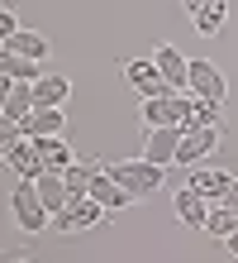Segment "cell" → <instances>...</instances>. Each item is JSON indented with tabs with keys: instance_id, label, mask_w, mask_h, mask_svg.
Returning a JSON list of instances; mask_svg holds the SVG:
<instances>
[{
	"instance_id": "17",
	"label": "cell",
	"mask_w": 238,
	"mask_h": 263,
	"mask_svg": "<svg viewBox=\"0 0 238 263\" xmlns=\"http://www.w3.org/2000/svg\"><path fill=\"white\" fill-rule=\"evenodd\" d=\"M34 187H38V196H43V206L48 211H67V201H72V192H67V177H62V173H43L38 182H34Z\"/></svg>"
},
{
	"instance_id": "19",
	"label": "cell",
	"mask_w": 238,
	"mask_h": 263,
	"mask_svg": "<svg viewBox=\"0 0 238 263\" xmlns=\"http://www.w3.org/2000/svg\"><path fill=\"white\" fill-rule=\"evenodd\" d=\"M43 63H34V58H19V53H10V48H0V72L10 77V82H38V72Z\"/></svg>"
},
{
	"instance_id": "3",
	"label": "cell",
	"mask_w": 238,
	"mask_h": 263,
	"mask_svg": "<svg viewBox=\"0 0 238 263\" xmlns=\"http://www.w3.org/2000/svg\"><path fill=\"white\" fill-rule=\"evenodd\" d=\"M105 220H110V211L95 196H72L67 211L53 215V230H57V235H81V230H95V225H105Z\"/></svg>"
},
{
	"instance_id": "21",
	"label": "cell",
	"mask_w": 238,
	"mask_h": 263,
	"mask_svg": "<svg viewBox=\"0 0 238 263\" xmlns=\"http://www.w3.org/2000/svg\"><path fill=\"white\" fill-rule=\"evenodd\" d=\"M95 167H100V163H72L67 173H62V177H67V192H72V196H91Z\"/></svg>"
},
{
	"instance_id": "23",
	"label": "cell",
	"mask_w": 238,
	"mask_h": 263,
	"mask_svg": "<svg viewBox=\"0 0 238 263\" xmlns=\"http://www.w3.org/2000/svg\"><path fill=\"white\" fill-rule=\"evenodd\" d=\"M14 34H19V14L5 5V10H0V43H5V39H14Z\"/></svg>"
},
{
	"instance_id": "2",
	"label": "cell",
	"mask_w": 238,
	"mask_h": 263,
	"mask_svg": "<svg viewBox=\"0 0 238 263\" xmlns=\"http://www.w3.org/2000/svg\"><path fill=\"white\" fill-rule=\"evenodd\" d=\"M10 206H14V225L24 230V235H38V230L53 225V211L43 206V196L34 182H14V192H10Z\"/></svg>"
},
{
	"instance_id": "7",
	"label": "cell",
	"mask_w": 238,
	"mask_h": 263,
	"mask_svg": "<svg viewBox=\"0 0 238 263\" xmlns=\"http://www.w3.org/2000/svg\"><path fill=\"white\" fill-rule=\"evenodd\" d=\"M181 139H186V125H167V129H148L143 134V158L157 163V167H171L181 153Z\"/></svg>"
},
{
	"instance_id": "16",
	"label": "cell",
	"mask_w": 238,
	"mask_h": 263,
	"mask_svg": "<svg viewBox=\"0 0 238 263\" xmlns=\"http://www.w3.org/2000/svg\"><path fill=\"white\" fill-rule=\"evenodd\" d=\"M0 48H10V53H19V58H34V63H48V58H53V43H48L43 34H34V29H19V34L5 39Z\"/></svg>"
},
{
	"instance_id": "11",
	"label": "cell",
	"mask_w": 238,
	"mask_h": 263,
	"mask_svg": "<svg viewBox=\"0 0 238 263\" xmlns=\"http://www.w3.org/2000/svg\"><path fill=\"white\" fill-rule=\"evenodd\" d=\"M91 196L100 201V206H105L110 215H115V211H129L134 201H138V196H134L129 187H119V182L110 177V167H95V182H91Z\"/></svg>"
},
{
	"instance_id": "9",
	"label": "cell",
	"mask_w": 238,
	"mask_h": 263,
	"mask_svg": "<svg viewBox=\"0 0 238 263\" xmlns=\"http://www.w3.org/2000/svg\"><path fill=\"white\" fill-rule=\"evenodd\" d=\"M153 63H157V72L167 77L171 91H186L190 86V58H181L177 43H157V48H153Z\"/></svg>"
},
{
	"instance_id": "24",
	"label": "cell",
	"mask_w": 238,
	"mask_h": 263,
	"mask_svg": "<svg viewBox=\"0 0 238 263\" xmlns=\"http://www.w3.org/2000/svg\"><path fill=\"white\" fill-rule=\"evenodd\" d=\"M205 5H210V0H181V10H186V14H190V20H196V14H200V10H205Z\"/></svg>"
},
{
	"instance_id": "14",
	"label": "cell",
	"mask_w": 238,
	"mask_h": 263,
	"mask_svg": "<svg viewBox=\"0 0 238 263\" xmlns=\"http://www.w3.org/2000/svg\"><path fill=\"white\" fill-rule=\"evenodd\" d=\"M34 148H38V158L48 173H67V167L76 163V153L67 144V134H48V139H34Z\"/></svg>"
},
{
	"instance_id": "8",
	"label": "cell",
	"mask_w": 238,
	"mask_h": 263,
	"mask_svg": "<svg viewBox=\"0 0 238 263\" xmlns=\"http://www.w3.org/2000/svg\"><path fill=\"white\" fill-rule=\"evenodd\" d=\"M124 82L138 91V101H148V96H171L167 77L157 72L153 58H134V63H124Z\"/></svg>"
},
{
	"instance_id": "25",
	"label": "cell",
	"mask_w": 238,
	"mask_h": 263,
	"mask_svg": "<svg viewBox=\"0 0 238 263\" xmlns=\"http://www.w3.org/2000/svg\"><path fill=\"white\" fill-rule=\"evenodd\" d=\"M224 206H238V177H233V187H229V196H224Z\"/></svg>"
},
{
	"instance_id": "20",
	"label": "cell",
	"mask_w": 238,
	"mask_h": 263,
	"mask_svg": "<svg viewBox=\"0 0 238 263\" xmlns=\"http://www.w3.org/2000/svg\"><path fill=\"white\" fill-rule=\"evenodd\" d=\"M238 230V206H210V220H205V235H214V239H229Z\"/></svg>"
},
{
	"instance_id": "18",
	"label": "cell",
	"mask_w": 238,
	"mask_h": 263,
	"mask_svg": "<svg viewBox=\"0 0 238 263\" xmlns=\"http://www.w3.org/2000/svg\"><path fill=\"white\" fill-rule=\"evenodd\" d=\"M224 20H229V0H210V5H205L190 24H196V34H200V39H219Z\"/></svg>"
},
{
	"instance_id": "5",
	"label": "cell",
	"mask_w": 238,
	"mask_h": 263,
	"mask_svg": "<svg viewBox=\"0 0 238 263\" xmlns=\"http://www.w3.org/2000/svg\"><path fill=\"white\" fill-rule=\"evenodd\" d=\"M219 139H224V129H214V125H186L181 153H177V167H200V163L219 148Z\"/></svg>"
},
{
	"instance_id": "4",
	"label": "cell",
	"mask_w": 238,
	"mask_h": 263,
	"mask_svg": "<svg viewBox=\"0 0 238 263\" xmlns=\"http://www.w3.org/2000/svg\"><path fill=\"white\" fill-rule=\"evenodd\" d=\"M5 167L10 173H19V182H38L48 167H43V158H38V148H34V139H19V129L10 125V134H5Z\"/></svg>"
},
{
	"instance_id": "22",
	"label": "cell",
	"mask_w": 238,
	"mask_h": 263,
	"mask_svg": "<svg viewBox=\"0 0 238 263\" xmlns=\"http://www.w3.org/2000/svg\"><path fill=\"white\" fill-rule=\"evenodd\" d=\"M190 125H214V129H224V105H214V101H196V115H190Z\"/></svg>"
},
{
	"instance_id": "13",
	"label": "cell",
	"mask_w": 238,
	"mask_h": 263,
	"mask_svg": "<svg viewBox=\"0 0 238 263\" xmlns=\"http://www.w3.org/2000/svg\"><path fill=\"white\" fill-rule=\"evenodd\" d=\"M72 96V82L62 72H43L38 82H34V101H38V110H62Z\"/></svg>"
},
{
	"instance_id": "15",
	"label": "cell",
	"mask_w": 238,
	"mask_h": 263,
	"mask_svg": "<svg viewBox=\"0 0 238 263\" xmlns=\"http://www.w3.org/2000/svg\"><path fill=\"white\" fill-rule=\"evenodd\" d=\"M19 129V139H48V134H67V115L62 110H34L24 120V125H14Z\"/></svg>"
},
{
	"instance_id": "12",
	"label": "cell",
	"mask_w": 238,
	"mask_h": 263,
	"mask_svg": "<svg viewBox=\"0 0 238 263\" xmlns=\"http://www.w3.org/2000/svg\"><path fill=\"white\" fill-rule=\"evenodd\" d=\"M171 211H177V220L190 225V230H205V220H210V201H205L196 187H177V196H171Z\"/></svg>"
},
{
	"instance_id": "26",
	"label": "cell",
	"mask_w": 238,
	"mask_h": 263,
	"mask_svg": "<svg viewBox=\"0 0 238 263\" xmlns=\"http://www.w3.org/2000/svg\"><path fill=\"white\" fill-rule=\"evenodd\" d=\"M224 249H229V254H233V258H238V230H233V235H229V239H224Z\"/></svg>"
},
{
	"instance_id": "6",
	"label": "cell",
	"mask_w": 238,
	"mask_h": 263,
	"mask_svg": "<svg viewBox=\"0 0 238 263\" xmlns=\"http://www.w3.org/2000/svg\"><path fill=\"white\" fill-rule=\"evenodd\" d=\"M190 96L196 101H214V105H224L229 101V82H224V72H219L214 63H205V58H190Z\"/></svg>"
},
{
	"instance_id": "27",
	"label": "cell",
	"mask_w": 238,
	"mask_h": 263,
	"mask_svg": "<svg viewBox=\"0 0 238 263\" xmlns=\"http://www.w3.org/2000/svg\"><path fill=\"white\" fill-rule=\"evenodd\" d=\"M10 263H34V258H10Z\"/></svg>"
},
{
	"instance_id": "10",
	"label": "cell",
	"mask_w": 238,
	"mask_h": 263,
	"mask_svg": "<svg viewBox=\"0 0 238 263\" xmlns=\"http://www.w3.org/2000/svg\"><path fill=\"white\" fill-rule=\"evenodd\" d=\"M233 177H238V173H229V167H190V187L210 201V206H219V201L229 196Z\"/></svg>"
},
{
	"instance_id": "1",
	"label": "cell",
	"mask_w": 238,
	"mask_h": 263,
	"mask_svg": "<svg viewBox=\"0 0 238 263\" xmlns=\"http://www.w3.org/2000/svg\"><path fill=\"white\" fill-rule=\"evenodd\" d=\"M110 177H115L119 187H129V192L143 201V196L162 192L167 167H157V163H148V158H124V163H110Z\"/></svg>"
}]
</instances>
